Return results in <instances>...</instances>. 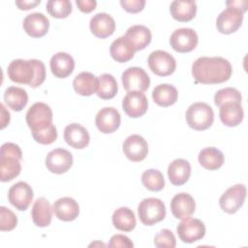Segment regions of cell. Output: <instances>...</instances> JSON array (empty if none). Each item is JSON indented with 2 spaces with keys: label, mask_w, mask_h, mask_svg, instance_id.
I'll return each instance as SVG.
<instances>
[{
  "label": "cell",
  "mask_w": 248,
  "mask_h": 248,
  "mask_svg": "<svg viewBox=\"0 0 248 248\" xmlns=\"http://www.w3.org/2000/svg\"><path fill=\"white\" fill-rule=\"evenodd\" d=\"M232 72L231 63L220 56L200 57L192 65V75L196 83H222L230 79Z\"/></svg>",
  "instance_id": "cell-1"
},
{
  "label": "cell",
  "mask_w": 248,
  "mask_h": 248,
  "mask_svg": "<svg viewBox=\"0 0 248 248\" xmlns=\"http://www.w3.org/2000/svg\"><path fill=\"white\" fill-rule=\"evenodd\" d=\"M8 77L14 82L36 88L46 79V67L38 59H15L8 66Z\"/></svg>",
  "instance_id": "cell-2"
},
{
  "label": "cell",
  "mask_w": 248,
  "mask_h": 248,
  "mask_svg": "<svg viewBox=\"0 0 248 248\" xmlns=\"http://www.w3.org/2000/svg\"><path fill=\"white\" fill-rule=\"evenodd\" d=\"M20 147L13 142H5L0 151V180L8 182L16 178L21 170Z\"/></svg>",
  "instance_id": "cell-3"
},
{
  "label": "cell",
  "mask_w": 248,
  "mask_h": 248,
  "mask_svg": "<svg viewBox=\"0 0 248 248\" xmlns=\"http://www.w3.org/2000/svg\"><path fill=\"white\" fill-rule=\"evenodd\" d=\"M185 117L189 127L196 131H203L213 124L214 112L206 103L197 102L188 108Z\"/></svg>",
  "instance_id": "cell-4"
},
{
  "label": "cell",
  "mask_w": 248,
  "mask_h": 248,
  "mask_svg": "<svg viewBox=\"0 0 248 248\" xmlns=\"http://www.w3.org/2000/svg\"><path fill=\"white\" fill-rule=\"evenodd\" d=\"M25 119L32 134L48 129L53 125L52 110L48 105L42 102L35 103L29 108Z\"/></svg>",
  "instance_id": "cell-5"
},
{
  "label": "cell",
  "mask_w": 248,
  "mask_h": 248,
  "mask_svg": "<svg viewBox=\"0 0 248 248\" xmlns=\"http://www.w3.org/2000/svg\"><path fill=\"white\" fill-rule=\"evenodd\" d=\"M138 213L143 225L152 226L164 220L166 217V206L160 199L147 198L140 202Z\"/></svg>",
  "instance_id": "cell-6"
},
{
  "label": "cell",
  "mask_w": 248,
  "mask_h": 248,
  "mask_svg": "<svg viewBox=\"0 0 248 248\" xmlns=\"http://www.w3.org/2000/svg\"><path fill=\"white\" fill-rule=\"evenodd\" d=\"M123 88L127 92H144L150 85V78L147 73L140 67H130L125 70L121 77Z\"/></svg>",
  "instance_id": "cell-7"
},
{
  "label": "cell",
  "mask_w": 248,
  "mask_h": 248,
  "mask_svg": "<svg viewBox=\"0 0 248 248\" xmlns=\"http://www.w3.org/2000/svg\"><path fill=\"white\" fill-rule=\"evenodd\" d=\"M149 69L159 77L171 75L176 68V61L171 54L164 50L152 51L147 59Z\"/></svg>",
  "instance_id": "cell-8"
},
{
  "label": "cell",
  "mask_w": 248,
  "mask_h": 248,
  "mask_svg": "<svg viewBox=\"0 0 248 248\" xmlns=\"http://www.w3.org/2000/svg\"><path fill=\"white\" fill-rule=\"evenodd\" d=\"M246 198V187L236 184L230 187L219 199V205L223 211L229 214L235 213L244 203Z\"/></svg>",
  "instance_id": "cell-9"
},
{
  "label": "cell",
  "mask_w": 248,
  "mask_h": 248,
  "mask_svg": "<svg viewBox=\"0 0 248 248\" xmlns=\"http://www.w3.org/2000/svg\"><path fill=\"white\" fill-rule=\"evenodd\" d=\"M177 234L182 242L193 243L202 239L205 234V226L200 219L190 216L182 219L176 228Z\"/></svg>",
  "instance_id": "cell-10"
},
{
  "label": "cell",
  "mask_w": 248,
  "mask_h": 248,
  "mask_svg": "<svg viewBox=\"0 0 248 248\" xmlns=\"http://www.w3.org/2000/svg\"><path fill=\"white\" fill-rule=\"evenodd\" d=\"M243 12L235 7H227L216 19L217 30L222 34H232L242 24Z\"/></svg>",
  "instance_id": "cell-11"
},
{
  "label": "cell",
  "mask_w": 248,
  "mask_h": 248,
  "mask_svg": "<svg viewBox=\"0 0 248 248\" xmlns=\"http://www.w3.org/2000/svg\"><path fill=\"white\" fill-rule=\"evenodd\" d=\"M199 42L196 31L192 28H179L172 32L170 38V46L177 52L186 53L196 48Z\"/></svg>",
  "instance_id": "cell-12"
},
{
  "label": "cell",
  "mask_w": 248,
  "mask_h": 248,
  "mask_svg": "<svg viewBox=\"0 0 248 248\" xmlns=\"http://www.w3.org/2000/svg\"><path fill=\"white\" fill-rule=\"evenodd\" d=\"M73 166V155L64 148H56L47 153L46 157V169L56 174L67 172Z\"/></svg>",
  "instance_id": "cell-13"
},
{
  "label": "cell",
  "mask_w": 248,
  "mask_h": 248,
  "mask_svg": "<svg viewBox=\"0 0 248 248\" xmlns=\"http://www.w3.org/2000/svg\"><path fill=\"white\" fill-rule=\"evenodd\" d=\"M33 197L34 194L31 186L24 181L16 182L11 186L8 192V200L10 203L20 211H24L28 208Z\"/></svg>",
  "instance_id": "cell-14"
},
{
  "label": "cell",
  "mask_w": 248,
  "mask_h": 248,
  "mask_svg": "<svg viewBox=\"0 0 248 248\" xmlns=\"http://www.w3.org/2000/svg\"><path fill=\"white\" fill-rule=\"evenodd\" d=\"M148 108L146 96L142 92L131 91L122 100V108L125 113L132 117L137 118L142 116Z\"/></svg>",
  "instance_id": "cell-15"
},
{
  "label": "cell",
  "mask_w": 248,
  "mask_h": 248,
  "mask_svg": "<svg viewBox=\"0 0 248 248\" xmlns=\"http://www.w3.org/2000/svg\"><path fill=\"white\" fill-rule=\"evenodd\" d=\"M121 122V116L118 110L112 107H106L101 108L96 117L95 124L98 130L104 134H110L115 132Z\"/></svg>",
  "instance_id": "cell-16"
},
{
  "label": "cell",
  "mask_w": 248,
  "mask_h": 248,
  "mask_svg": "<svg viewBox=\"0 0 248 248\" xmlns=\"http://www.w3.org/2000/svg\"><path fill=\"white\" fill-rule=\"evenodd\" d=\"M125 156L132 162H140L145 159L148 153V144L140 135H131L122 145Z\"/></svg>",
  "instance_id": "cell-17"
},
{
  "label": "cell",
  "mask_w": 248,
  "mask_h": 248,
  "mask_svg": "<svg viewBox=\"0 0 248 248\" xmlns=\"http://www.w3.org/2000/svg\"><path fill=\"white\" fill-rule=\"evenodd\" d=\"M22 25L27 35L32 38H41L47 33L49 20L42 13H33L25 16Z\"/></svg>",
  "instance_id": "cell-18"
},
{
  "label": "cell",
  "mask_w": 248,
  "mask_h": 248,
  "mask_svg": "<svg viewBox=\"0 0 248 248\" xmlns=\"http://www.w3.org/2000/svg\"><path fill=\"white\" fill-rule=\"evenodd\" d=\"M91 33L100 39L111 36L115 31L114 19L106 13H98L92 16L89 23Z\"/></svg>",
  "instance_id": "cell-19"
},
{
  "label": "cell",
  "mask_w": 248,
  "mask_h": 248,
  "mask_svg": "<svg viewBox=\"0 0 248 248\" xmlns=\"http://www.w3.org/2000/svg\"><path fill=\"white\" fill-rule=\"evenodd\" d=\"M64 140L73 148L83 149L89 144L90 137L83 126L78 123H71L64 129Z\"/></svg>",
  "instance_id": "cell-20"
},
{
  "label": "cell",
  "mask_w": 248,
  "mask_h": 248,
  "mask_svg": "<svg viewBox=\"0 0 248 248\" xmlns=\"http://www.w3.org/2000/svg\"><path fill=\"white\" fill-rule=\"evenodd\" d=\"M196 209L194 198L187 193L176 194L170 202V210L174 218L184 219L191 216Z\"/></svg>",
  "instance_id": "cell-21"
},
{
  "label": "cell",
  "mask_w": 248,
  "mask_h": 248,
  "mask_svg": "<svg viewBox=\"0 0 248 248\" xmlns=\"http://www.w3.org/2000/svg\"><path fill=\"white\" fill-rule=\"evenodd\" d=\"M55 216L64 222H70L77 219L79 214L78 203L70 197H63L54 202L52 205Z\"/></svg>",
  "instance_id": "cell-22"
},
{
  "label": "cell",
  "mask_w": 248,
  "mask_h": 248,
  "mask_svg": "<svg viewBox=\"0 0 248 248\" xmlns=\"http://www.w3.org/2000/svg\"><path fill=\"white\" fill-rule=\"evenodd\" d=\"M136 51L144 49L151 42V31L144 25H133L128 28L124 36Z\"/></svg>",
  "instance_id": "cell-23"
},
{
  "label": "cell",
  "mask_w": 248,
  "mask_h": 248,
  "mask_svg": "<svg viewBox=\"0 0 248 248\" xmlns=\"http://www.w3.org/2000/svg\"><path fill=\"white\" fill-rule=\"evenodd\" d=\"M49 66L54 77L65 78L73 73L75 69V61L67 52H57L51 57Z\"/></svg>",
  "instance_id": "cell-24"
},
{
  "label": "cell",
  "mask_w": 248,
  "mask_h": 248,
  "mask_svg": "<svg viewBox=\"0 0 248 248\" xmlns=\"http://www.w3.org/2000/svg\"><path fill=\"white\" fill-rule=\"evenodd\" d=\"M168 175L172 185L181 186L185 184L191 175L190 163L184 159L173 160L169 165Z\"/></svg>",
  "instance_id": "cell-25"
},
{
  "label": "cell",
  "mask_w": 248,
  "mask_h": 248,
  "mask_svg": "<svg viewBox=\"0 0 248 248\" xmlns=\"http://www.w3.org/2000/svg\"><path fill=\"white\" fill-rule=\"evenodd\" d=\"M219 116L222 123L228 127H235L239 125L244 116L241 104L235 102H228L220 106Z\"/></svg>",
  "instance_id": "cell-26"
},
{
  "label": "cell",
  "mask_w": 248,
  "mask_h": 248,
  "mask_svg": "<svg viewBox=\"0 0 248 248\" xmlns=\"http://www.w3.org/2000/svg\"><path fill=\"white\" fill-rule=\"evenodd\" d=\"M52 211L53 209L46 198L36 200L31 211L33 223L40 228L47 227L51 223Z\"/></svg>",
  "instance_id": "cell-27"
},
{
  "label": "cell",
  "mask_w": 248,
  "mask_h": 248,
  "mask_svg": "<svg viewBox=\"0 0 248 248\" xmlns=\"http://www.w3.org/2000/svg\"><path fill=\"white\" fill-rule=\"evenodd\" d=\"M99 78L89 72L79 73L73 80L75 91L81 96H90L97 92Z\"/></svg>",
  "instance_id": "cell-28"
},
{
  "label": "cell",
  "mask_w": 248,
  "mask_h": 248,
  "mask_svg": "<svg viewBox=\"0 0 248 248\" xmlns=\"http://www.w3.org/2000/svg\"><path fill=\"white\" fill-rule=\"evenodd\" d=\"M170 16L179 22L192 20L197 14V4L195 1H173L170 6Z\"/></svg>",
  "instance_id": "cell-29"
},
{
  "label": "cell",
  "mask_w": 248,
  "mask_h": 248,
  "mask_svg": "<svg viewBox=\"0 0 248 248\" xmlns=\"http://www.w3.org/2000/svg\"><path fill=\"white\" fill-rule=\"evenodd\" d=\"M114 228L121 232H132L137 224L135 213L129 207H119L114 210L111 217Z\"/></svg>",
  "instance_id": "cell-30"
},
{
  "label": "cell",
  "mask_w": 248,
  "mask_h": 248,
  "mask_svg": "<svg viewBox=\"0 0 248 248\" xmlns=\"http://www.w3.org/2000/svg\"><path fill=\"white\" fill-rule=\"evenodd\" d=\"M177 98L178 92L176 88L168 83L159 84L152 91V99L160 107H170L177 101Z\"/></svg>",
  "instance_id": "cell-31"
},
{
  "label": "cell",
  "mask_w": 248,
  "mask_h": 248,
  "mask_svg": "<svg viewBox=\"0 0 248 248\" xmlns=\"http://www.w3.org/2000/svg\"><path fill=\"white\" fill-rule=\"evenodd\" d=\"M4 101L8 108L15 111L22 110L28 103L26 90L17 86H10L5 90Z\"/></svg>",
  "instance_id": "cell-32"
},
{
  "label": "cell",
  "mask_w": 248,
  "mask_h": 248,
  "mask_svg": "<svg viewBox=\"0 0 248 248\" xmlns=\"http://www.w3.org/2000/svg\"><path fill=\"white\" fill-rule=\"evenodd\" d=\"M109 53L113 60L119 63H125L131 60L135 55V50L124 36L114 40L109 47Z\"/></svg>",
  "instance_id": "cell-33"
},
{
  "label": "cell",
  "mask_w": 248,
  "mask_h": 248,
  "mask_svg": "<svg viewBox=\"0 0 248 248\" xmlns=\"http://www.w3.org/2000/svg\"><path fill=\"white\" fill-rule=\"evenodd\" d=\"M199 163L202 167L209 170H216L224 164L223 153L215 147H206L199 153Z\"/></svg>",
  "instance_id": "cell-34"
},
{
  "label": "cell",
  "mask_w": 248,
  "mask_h": 248,
  "mask_svg": "<svg viewBox=\"0 0 248 248\" xmlns=\"http://www.w3.org/2000/svg\"><path fill=\"white\" fill-rule=\"evenodd\" d=\"M118 91V85L114 77L110 74H103L99 77L97 96L103 100L112 99Z\"/></svg>",
  "instance_id": "cell-35"
},
{
  "label": "cell",
  "mask_w": 248,
  "mask_h": 248,
  "mask_svg": "<svg viewBox=\"0 0 248 248\" xmlns=\"http://www.w3.org/2000/svg\"><path fill=\"white\" fill-rule=\"evenodd\" d=\"M141 183L149 191L158 192L165 186L163 173L155 169H149L141 174Z\"/></svg>",
  "instance_id": "cell-36"
},
{
  "label": "cell",
  "mask_w": 248,
  "mask_h": 248,
  "mask_svg": "<svg viewBox=\"0 0 248 248\" xmlns=\"http://www.w3.org/2000/svg\"><path fill=\"white\" fill-rule=\"evenodd\" d=\"M46 11L52 17L65 18L72 13V3L69 0H49Z\"/></svg>",
  "instance_id": "cell-37"
},
{
  "label": "cell",
  "mask_w": 248,
  "mask_h": 248,
  "mask_svg": "<svg viewBox=\"0 0 248 248\" xmlns=\"http://www.w3.org/2000/svg\"><path fill=\"white\" fill-rule=\"evenodd\" d=\"M242 96L240 92L232 87H226L218 90L214 95V104L217 107L228 103V102H235L241 104Z\"/></svg>",
  "instance_id": "cell-38"
},
{
  "label": "cell",
  "mask_w": 248,
  "mask_h": 248,
  "mask_svg": "<svg viewBox=\"0 0 248 248\" xmlns=\"http://www.w3.org/2000/svg\"><path fill=\"white\" fill-rule=\"evenodd\" d=\"M0 230L2 232H9L14 230L17 224L16 214L5 206L0 207Z\"/></svg>",
  "instance_id": "cell-39"
},
{
  "label": "cell",
  "mask_w": 248,
  "mask_h": 248,
  "mask_svg": "<svg viewBox=\"0 0 248 248\" xmlns=\"http://www.w3.org/2000/svg\"><path fill=\"white\" fill-rule=\"evenodd\" d=\"M154 245L158 248H174L176 246L175 236L171 231L163 229L155 235Z\"/></svg>",
  "instance_id": "cell-40"
},
{
  "label": "cell",
  "mask_w": 248,
  "mask_h": 248,
  "mask_svg": "<svg viewBox=\"0 0 248 248\" xmlns=\"http://www.w3.org/2000/svg\"><path fill=\"white\" fill-rule=\"evenodd\" d=\"M34 140L41 144H50L57 139V130L54 125L44 131L32 134Z\"/></svg>",
  "instance_id": "cell-41"
},
{
  "label": "cell",
  "mask_w": 248,
  "mask_h": 248,
  "mask_svg": "<svg viewBox=\"0 0 248 248\" xmlns=\"http://www.w3.org/2000/svg\"><path fill=\"white\" fill-rule=\"evenodd\" d=\"M108 246L110 248H117V247L132 248L134 247V244L128 236L124 234H114L110 237Z\"/></svg>",
  "instance_id": "cell-42"
},
{
  "label": "cell",
  "mask_w": 248,
  "mask_h": 248,
  "mask_svg": "<svg viewBox=\"0 0 248 248\" xmlns=\"http://www.w3.org/2000/svg\"><path fill=\"white\" fill-rule=\"evenodd\" d=\"M122 8L131 14H136L143 10L145 0H120Z\"/></svg>",
  "instance_id": "cell-43"
},
{
  "label": "cell",
  "mask_w": 248,
  "mask_h": 248,
  "mask_svg": "<svg viewBox=\"0 0 248 248\" xmlns=\"http://www.w3.org/2000/svg\"><path fill=\"white\" fill-rule=\"evenodd\" d=\"M76 4L79 9V11H81L82 13L88 14L95 10L97 2L95 0H77Z\"/></svg>",
  "instance_id": "cell-44"
},
{
  "label": "cell",
  "mask_w": 248,
  "mask_h": 248,
  "mask_svg": "<svg viewBox=\"0 0 248 248\" xmlns=\"http://www.w3.org/2000/svg\"><path fill=\"white\" fill-rule=\"evenodd\" d=\"M41 3L40 0H36V1H26V0H21V1H16V5L17 6V8L19 10H30L35 8L37 5H39Z\"/></svg>",
  "instance_id": "cell-45"
},
{
  "label": "cell",
  "mask_w": 248,
  "mask_h": 248,
  "mask_svg": "<svg viewBox=\"0 0 248 248\" xmlns=\"http://www.w3.org/2000/svg\"><path fill=\"white\" fill-rule=\"evenodd\" d=\"M1 108V129H4L10 123V112L6 110L3 104L0 105Z\"/></svg>",
  "instance_id": "cell-46"
}]
</instances>
